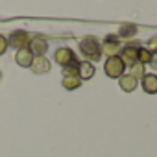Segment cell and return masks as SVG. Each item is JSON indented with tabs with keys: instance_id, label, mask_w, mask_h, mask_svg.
<instances>
[{
	"instance_id": "2",
	"label": "cell",
	"mask_w": 157,
	"mask_h": 157,
	"mask_svg": "<svg viewBox=\"0 0 157 157\" xmlns=\"http://www.w3.org/2000/svg\"><path fill=\"white\" fill-rule=\"evenodd\" d=\"M104 70H105V76H107V78L118 80V78L124 74V70H126V65L122 63V59H120L118 56H113V57H107V59H105Z\"/></svg>"
},
{
	"instance_id": "17",
	"label": "cell",
	"mask_w": 157,
	"mask_h": 157,
	"mask_svg": "<svg viewBox=\"0 0 157 157\" xmlns=\"http://www.w3.org/2000/svg\"><path fill=\"white\" fill-rule=\"evenodd\" d=\"M151 56H157V35L155 37H150L148 41H146V46H144Z\"/></svg>"
},
{
	"instance_id": "7",
	"label": "cell",
	"mask_w": 157,
	"mask_h": 157,
	"mask_svg": "<svg viewBox=\"0 0 157 157\" xmlns=\"http://www.w3.org/2000/svg\"><path fill=\"white\" fill-rule=\"evenodd\" d=\"M28 50L32 52L33 57H44V54L48 50V43H46V39H43L39 35H33L28 43Z\"/></svg>"
},
{
	"instance_id": "14",
	"label": "cell",
	"mask_w": 157,
	"mask_h": 157,
	"mask_svg": "<svg viewBox=\"0 0 157 157\" xmlns=\"http://www.w3.org/2000/svg\"><path fill=\"white\" fill-rule=\"evenodd\" d=\"M146 74V65H142V63H133L131 67H129V76H133L135 80L139 82V80H142V76Z\"/></svg>"
},
{
	"instance_id": "19",
	"label": "cell",
	"mask_w": 157,
	"mask_h": 157,
	"mask_svg": "<svg viewBox=\"0 0 157 157\" xmlns=\"http://www.w3.org/2000/svg\"><path fill=\"white\" fill-rule=\"evenodd\" d=\"M8 39L4 37V35H0V56H4L6 54V50H8Z\"/></svg>"
},
{
	"instance_id": "12",
	"label": "cell",
	"mask_w": 157,
	"mask_h": 157,
	"mask_svg": "<svg viewBox=\"0 0 157 157\" xmlns=\"http://www.w3.org/2000/svg\"><path fill=\"white\" fill-rule=\"evenodd\" d=\"M137 80L133 76H129V74H122L120 78H118V85H120V89L124 91V93H133L135 89H137Z\"/></svg>"
},
{
	"instance_id": "10",
	"label": "cell",
	"mask_w": 157,
	"mask_h": 157,
	"mask_svg": "<svg viewBox=\"0 0 157 157\" xmlns=\"http://www.w3.org/2000/svg\"><path fill=\"white\" fill-rule=\"evenodd\" d=\"M15 61H17L19 67L30 68V65H32V61H33V56H32V52H30L28 48H21V50L15 52Z\"/></svg>"
},
{
	"instance_id": "15",
	"label": "cell",
	"mask_w": 157,
	"mask_h": 157,
	"mask_svg": "<svg viewBox=\"0 0 157 157\" xmlns=\"http://www.w3.org/2000/svg\"><path fill=\"white\" fill-rule=\"evenodd\" d=\"M137 33V26H133V24H122L120 28H118V39L120 37H124V39H129V37H133Z\"/></svg>"
},
{
	"instance_id": "8",
	"label": "cell",
	"mask_w": 157,
	"mask_h": 157,
	"mask_svg": "<svg viewBox=\"0 0 157 157\" xmlns=\"http://www.w3.org/2000/svg\"><path fill=\"white\" fill-rule=\"evenodd\" d=\"M140 87L146 94H157V74H144L140 80Z\"/></svg>"
},
{
	"instance_id": "4",
	"label": "cell",
	"mask_w": 157,
	"mask_h": 157,
	"mask_svg": "<svg viewBox=\"0 0 157 157\" xmlns=\"http://www.w3.org/2000/svg\"><path fill=\"white\" fill-rule=\"evenodd\" d=\"M54 59H56V63H57L59 67H68V65H72V63H78V57H76L74 50L68 48V46L57 48V50L54 52Z\"/></svg>"
},
{
	"instance_id": "11",
	"label": "cell",
	"mask_w": 157,
	"mask_h": 157,
	"mask_svg": "<svg viewBox=\"0 0 157 157\" xmlns=\"http://www.w3.org/2000/svg\"><path fill=\"white\" fill-rule=\"evenodd\" d=\"M50 67L52 65H50V61L46 57H33V61L30 65V68H32L33 74H46L50 70Z\"/></svg>"
},
{
	"instance_id": "20",
	"label": "cell",
	"mask_w": 157,
	"mask_h": 157,
	"mask_svg": "<svg viewBox=\"0 0 157 157\" xmlns=\"http://www.w3.org/2000/svg\"><path fill=\"white\" fill-rule=\"evenodd\" d=\"M150 65H151V68H155V70H157V56H153V57H151Z\"/></svg>"
},
{
	"instance_id": "3",
	"label": "cell",
	"mask_w": 157,
	"mask_h": 157,
	"mask_svg": "<svg viewBox=\"0 0 157 157\" xmlns=\"http://www.w3.org/2000/svg\"><path fill=\"white\" fill-rule=\"evenodd\" d=\"M100 50L104 56L107 57H113V56H118L120 50H122V43L117 35H107L104 39V43H100Z\"/></svg>"
},
{
	"instance_id": "18",
	"label": "cell",
	"mask_w": 157,
	"mask_h": 157,
	"mask_svg": "<svg viewBox=\"0 0 157 157\" xmlns=\"http://www.w3.org/2000/svg\"><path fill=\"white\" fill-rule=\"evenodd\" d=\"M78 65H80V61L72 63L68 67H63V78H67V76H78Z\"/></svg>"
},
{
	"instance_id": "1",
	"label": "cell",
	"mask_w": 157,
	"mask_h": 157,
	"mask_svg": "<svg viewBox=\"0 0 157 157\" xmlns=\"http://www.w3.org/2000/svg\"><path fill=\"white\" fill-rule=\"evenodd\" d=\"M80 52L85 57V61L93 63V61H100L102 59V50H100V41L93 35L83 37L80 41Z\"/></svg>"
},
{
	"instance_id": "6",
	"label": "cell",
	"mask_w": 157,
	"mask_h": 157,
	"mask_svg": "<svg viewBox=\"0 0 157 157\" xmlns=\"http://www.w3.org/2000/svg\"><path fill=\"white\" fill-rule=\"evenodd\" d=\"M30 39H32V35H30L28 32H24V30H15V32L10 35L8 44L13 46V48H17V50H21V48H28Z\"/></svg>"
},
{
	"instance_id": "5",
	"label": "cell",
	"mask_w": 157,
	"mask_h": 157,
	"mask_svg": "<svg viewBox=\"0 0 157 157\" xmlns=\"http://www.w3.org/2000/svg\"><path fill=\"white\" fill-rule=\"evenodd\" d=\"M140 43H128L126 46H122V50H120V54H118V57L122 59V63L126 65V67H131L133 63H137V52H139V46Z\"/></svg>"
},
{
	"instance_id": "16",
	"label": "cell",
	"mask_w": 157,
	"mask_h": 157,
	"mask_svg": "<svg viewBox=\"0 0 157 157\" xmlns=\"http://www.w3.org/2000/svg\"><path fill=\"white\" fill-rule=\"evenodd\" d=\"M151 57H153V56H151L144 46H140V48H139V52H137V61H139V63L146 65V63H150V61H151Z\"/></svg>"
},
{
	"instance_id": "13",
	"label": "cell",
	"mask_w": 157,
	"mask_h": 157,
	"mask_svg": "<svg viewBox=\"0 0 157 157\" xmlns=\"http://www.w3.org/2000/svg\"><path fill=\"white\" fill-rule=\"evenodd\" d=\"M61 85H63V89H67V91H76V89H80L82 80H80V76H67V78H63Z\"/></svg>"
},
{
	"instance_id": "9",
	"label": "cell",
	"mask_w": 157,
	"mask_h": 157,
	"mask_svg": "<svg viewBox=\"0 0 157 157\" xmlns=\"http://www.w3.org/2000/svg\"><path fill=\"white\" fill-rule=\"evenodd\" d=\"M94 74H96V67H94V63L80 61V65H78V76H80V80H82V82L91 80Z\"/></svg>"
}]
</instances>
